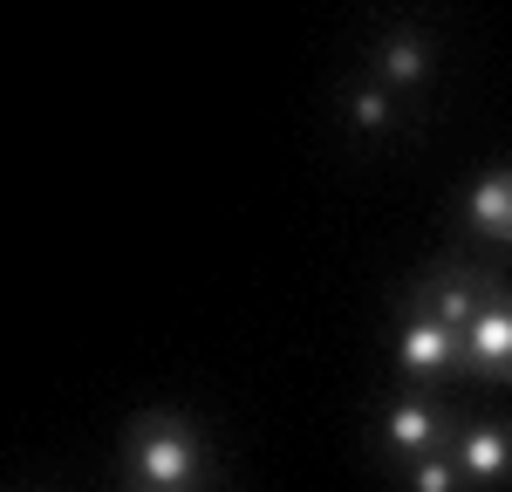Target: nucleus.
Returning <instances> with one entry per match:
<instances>
[{"instance_id":"obj_1","label":"nucleus","mask_w":512,"mask_h":492,"mask_svg":"<svg viewBox=\"0 0 512 492\" xmlns=\"http://www.w3.org/2000/svg\"><path fill=\"white\" fill-rule=\"evenodd\" d=\"M130 486H212V445L185 410H137L123 431Z\"/></svg>"},{"instance_id":"obj_2","label":"nucleus","mask_w":512,"mask_h":492,"mask_svg":"<svg viewBox=\"0 0 512 492\" xmlns=\"http://www.w3.org/2000/svg\"><path fill=\"white\" fill-rule=\"evenodd\" d=\"M451 431H458V417L437 404L431 390H396L383 417H376V451L396 465H410V458H424V451H444L451 445Z\"/></svg>"},{"instance_id":"obj_3","label":"nucleus","mask_w":512,"mask_h":492,"mask_svg":"<svg viewBox=\"0 0 512 492\" xmlns=\"http://www.w3.org/2000/svg\"><path fill=\"white\" fill-rule=\"evenodd\" d=\"M396 369H403L410 390H431V383H444V376L465 369V335H451L437 315H424V308L410 301V315L396 328Z\"/></svg>"},{"instance_id":"obj_4","label":"nucleus","mask_w":512,"mask_h":492,"mask_svg":"<svg viewBox=\"0 0 512 492\" xmlns=\"http://www.w3.org/2000/svg\"><path fill=\"white\" fill-rule=\"evenodd\" d=\"M437 76V41L424 28H383L369 41V82L390 96H424Z\"/></svg>"},{"instance_id":"obj_5","label":"nucleus","mask_w":512,"mask_h":492,"mask_svg":"<svg viewBox=\"0 0 512 492\" xmlns=\"http://www.w3.org/2000/svg\"><path fill=\"white\" fill-rule=\"evenodd\" d=\"M492 274H478V267H465V260H437L424 281L410 287V301L424 308V315H437V322L451 328V335H465L472 328V315L485 308V294H492Z\"/></svg>"},{"instance_id":"obj_6","label":"nucleus","mask_w":512,"mask_h":492,"mask_svg":"<svg viewBox=\"0 0 512 492\" xmlns=\"http://www.w3.org/2000/svg\"><path fill=\"white\" fill-rule=\"evenodd\" d=\"M451 458H458V472H465L472 492L512 486V424H492V417L458 424V431H451Z\"/></svg>"},{"instance_id":"obj_7","label":"nucleus","mask_w":512,"mask_h":492,"mask_svg":"<svg viewBox=\"0 0 512 492\" xmlns=\"http://www.w3.org/2000/svg\"><path fill=\"white\" fill-rule=\"evenodd\" d=\"M465 369H478L485 383H512V287H492L485 308L465 328Z\"/></svg>"},{"instance_id":"obj_8","label":"nucleus","mask_w":512,"mask_h":492,"mask_svg":"<svg viewBox=\"0 0 512 492\" xmlns=\"http://www.w3.org/2000/svg\"><path fill=\"white\" fill-rule=\"evenodd\" d=\"M465 226L485 233V240H506L512 246V164H506V171H485L472 192H465Z\"/></svg>"},{"instance_id":"obj_9","label":"nucleus","mask_w":512,"mask_h":492,"mask_svg":"<svg viewBox=\"0 0 512 492\" xmlns=\"http://www.w3.org/2000/svg\"><path fill=\"white\" fill-rule=\"evenodd\" d=\"M390 479H396V492H472L465 472H458V458H451V445L424 451V458H410V465H396Z\"/></svg>"},{"instance_id":"obj_10","label":"nucleus","mask_w":512,"mask_h":492,"mask_svg":"<svg viewBox=\"0 0 512 492\" xmlns=\"http://www.w3.org/2000/svg\"><path fill=\"white\" fill-rule=\"evenodd\" d=\"M349 123H355V137H390L396 123H403V110H396L390 89H376V82H355V89H349Z\"/></svg>"},{"instance_id":"obj_11","label":"nucleus","mask_w":512,"mask_h":492,"mask_svg":"<svg viewBox=\"0 0 512 492\" xmlns=\"http://www.w3.org/2000/svg\"><path fill=\"white\" fill-rule=\"evenodd\" d=\"M123 492H212V486H130L123 479Z\"/></svg>"}]
</instances>
